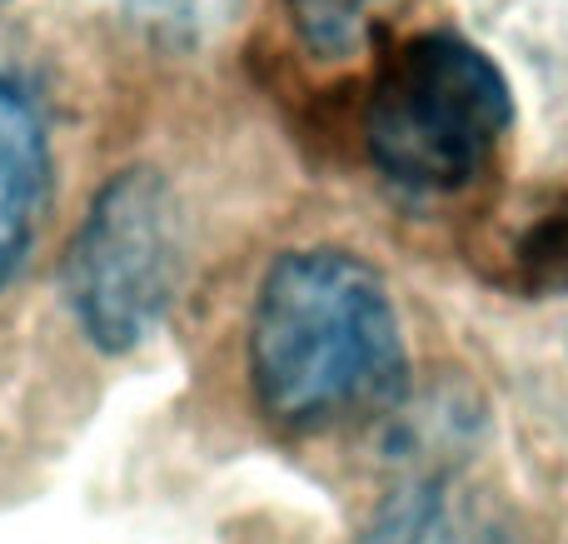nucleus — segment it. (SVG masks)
<instances>
[{
  "mask_svg": "<svg viewBox=\"0 0 568 544\" xmlns=\"http://www.w3.org/2000/svg\"><path fill=\"white\" fill-rule=\"evenodd\" d=\"M514 280L524 290H568V200L534 215L514 240Z\"/></svg>",
  "mask_w": 568,
  "mask_h": 544,
  "instance_id": "0eeeda50",
  "label": "nucleus"
},
{
  "mask_svg": "<svg viewBox=\"0 0 568 544\" xmlns=\"http://www.w3.org/2000/svg\"><path fill=\"white\" fill-rule=\"evenodd\" d=\"M354 544H499V530L459 480L414 475L379 500Z\"/></svg>",
  "mask_w": 568,
  "mask_h": 544,
  "instance_id": "39448f33",
  "label": "nucleus"
},
{
  "mask_svg": "<svg viewBox=\"0 0 568 544\" xmlns=\"http://www.w3.org/2000/svg\"><path fill=\"white\" fill-rule=\"evenodd\" d=\"M250 385L270 425L294 435L399 405L409 350L379 270L334 245L270 260L250 310Z\"/></svg>",
  "mask_w": 568,
  "mask_h": 544,
  "instance_id": "f257e3e1",
  "label": "nucleus"
},
{
  "mask_svg": "<svg viewBox=\"0 0 568 544\" xmlns=\"http://www.w3.org/2000/svg\"><path fill=\"white\" fill-rule=\"evenodd\" d=\"M384 0H284L294 36L320 60H349L369 36V20Z\"/></svg>",
  "mask_w": 568,
  "mask_h": 544,
  "instance_id": "423d86ee",
  "label": "nucleus"
},
{
  "mask_svg": "<svg viewBox=\"0 0 568 544\" xmlns=\"http://www.w3.org/2000/svg\"><path fill=\"white\" fill-rule=\"evenodd\" d=\"M50 195V135L40 100L0 56V290L16 280Z\"/></svg>",
  "mask_w": 568,
  "mask_h": 544,
  "instance_id": "20e7f679",
  "label": "nucleus"
},
{
  "mask_svg": "<svg viewBox=\"0 0 568 544\" xmlns=\"http://www.w3.org/2000/svg\"><path fill=\"white\" fill-rule=\"evenodd\" d=\"M514 120V90L494 56L454 30L404 40L364 105V150L389 185L454 195L474 185Z\"/></svg>",
  "mask_w": 568,
  "mask_h": 544,
  "instance_id": "f03ea898",
  "label": "nucleus"
},
{
  "mask_svg": "<svg viewBox=\"0 0 568 544\" xmlns=\"http://www.w3.org/2000/svg\"><path fill=\"white\" fill-rule=\"evenodd\" d=\"M185 275V210L160 170L130 165L85 205L65 250V305L105 355L145 345L165 325Z\"/></svg>",
  "mask_w": 568,
  "mask_h": 544,
  "instance_id": "7ed1b4c3",
  "label": "nucleus"
}]
</instances>
